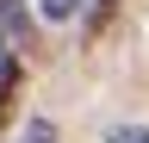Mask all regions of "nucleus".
Instances as JSON below:
<instances>
[{"label":"nucleus","instance_id":"4","mask_svg":"<svg viewBox=\"0 0 149 143\" xmlns=\"http://www.w3.org/2000/svg\"><path fill=\"white\" fill-rule=\"evenodd\" d=\"M106 143H149V131H143V124H118Z\"/></svg>","mask_w":149,"mask_h":143},{"label":"nucleus","instance_id":"1","mask_svg":"<svg viewBox=\"0 0 149 143\" xmlns=\"http://www.w3.org/2000/svg\"><path fill=\"white\" fill-rule=\"evenodd\" d=\"M112 19H118V0H87V13H81V38L100 44L106 31H112Z\"/></svg>","mask_w":149,"mask_h":143},{"label":"nucleus","instance_id":"3","mask_svg":"<svg viewBox=\"0 0 149 143\" xmlns=\"http://www.w3.org/2000/svg\"><path fill=\"white\" fill-rule=\"evenodd\" d=\"M19 143H56V124L50 118H31L25 131H19Z\"/></svg>","mask_w":149,"mask_h":143},{"label":"nucleus","instance_id":"2","mask_svg":"<svg viewBox=\"0 0 149 143\" xmlns=\"http://www.w3.org/2000/svg\"><path fill=\"white\" fill-rule=\"evenodd\" d=\"M31 6L44 13L50 25H68V19H81V13H87V0H31Z\"/></svg>","mask_w":149,"mask_h":143}]
</instances>
